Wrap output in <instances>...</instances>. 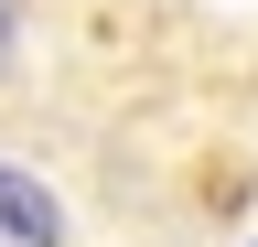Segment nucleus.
<instances>
[{"instance_id": "obj_1", "label": "nucleus", "mask_w": 258, "mask_h": 247, "mask_svg": "<svg viewBox=\"0 0 258 247\" xmlns=\"http://www.w3.org/2000/svg\"><path fill=\"white\" fill-rule=\"evenodd\" d=\"M0 247H64V204H54V183L0 172Z\"/></svg>"}, {"instance_id": "obj_2", "label": "nucleus", "mask_w": 258, "mask_h": 247, "mask_svg": "<svg viewBox=\"0 0 258 247\" xmlns=\"http://www.w3.org/2000/svg\"><path fill=\"white\" fill-rule=\"evenodd\" d=\"M22 22H32V0H0V65L22 54Z\"/></svg>"}]
</instances>
